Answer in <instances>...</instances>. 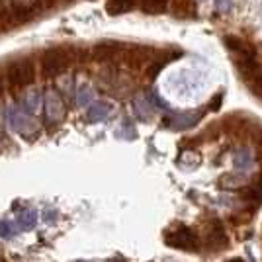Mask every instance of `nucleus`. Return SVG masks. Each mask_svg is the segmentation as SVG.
<instances>
[{"label":"nucleus","mask_w":262,"mask_h":262,"mask_svg":"<svg viewBox=\"0 0 262 262\" xmlns=\"http://www.w3.org/2000/svg\"><path fill=\"white\" fill-rule=\"evenodd\" d=\"M114 262H121V260H114Z\"/></svg>","instance_id":"5701e85b"},{"label":"nucleus","mask_w":262,"mask_h":262,"mask_svg":"<svg viewBox=\"0 0 262 262\" xmlns=\"http://www.w3.org/2000/svg\"><path fill=\"white\" fill-rule=\"evenodd\" d=\"M229 262H245V260H241V258H233V260H229Z\"/></svg>","instance_id":"412c9836"},{"label":"nucleus","mask_w":262,"mask_h":262,"mask_svg":"<svg viewBox=\"0 0 262 262\" xmlns=\"http://www.w3.org/2000/svg\"><path fill=\"white\" fill-rule=\"evenodd\" d=\"M208 245L211 251H221L229 245V239H227V233H225V225L215 219L208 229Z\"/></svg>","instance_id":"39448f33"},{"label":"nucleus","mask_w":262,"mask_h":262,"mask_svg":"<svg viewBox=\"0 0 262 262\" xmlns=\"http://www.w3.org/2000/svg\"><path fill=\"white\" fill-rule=\"evenodd\" d=\"M0 12H2V0H0Z\"/></svg>","instance_id":"4be33fe9"},{"label":"nucleus","mask_w":262,"mask_h":262,"mask_svg":"<svg viewBox=\"0 0 262 262\" xmlns=\"http://www.w3.org/2000/svg\"><path fill=\"white\" fill-rule=\"evenodd\" d=\"M164 241L168 247L182 249V251H196L198 249V235L186 225H178L172 231H166Z\"/></svg>","instance_id":"7ed1b4c3"},{"label":"nucleus","mask_w":262,"mask_h":262,"mask_svg":"<svg viewBox=\"0 0 262 262\" xmlns=\"http://www.w3.org/2000/svg\"><path fill=\"white\" fill-rule=\"evenodd\" d=\"M204 112L198 110V112H184V114H178L172 118V121H168L174 129H188V127H194L198 121L202 120Z\"/></svg>","instance_id":"0eeeda50"},{"label":"nucleus","mask_w":262,"mask_h":262,"mask_svg":"<svg viewBox=\"0 0 262 262\" xmlns=\"http://www.w3.org/2000/svg\"><path fill=\"white\" fill-rule=\"evenodd\" d=\"M45 114L49 121H61L65 118V104L55 90L45 92Z\"/></svg>","instance_id":"20e7f679"},{"label":"nucleus","mask_w":262,"mask_h":262,"mask_svg":"<svg viewBox=\"0 0 262 262\" xmlns=\"http://www.w3.org/2000/svg\"><path fill=\"white\" fill-rule=\"evenodd\" d=\"M233 163L237 166V170H251L252 163H254V159H252V153L251 149H247V147H243L239 149L237 153H235V159H233Z\"/></svg>","instance_id":"1a4fd4ad"},{"label":"nucleus","mask_w":262,"mask_h":262,"mask_svg":"<svg viewBox=\"0 0 262 262\" xmlns=\"http://www.w3.org/2000/svg\"><path fill=\"white\" fill-rule=\"evenodd\" d=\"M133 6H135V0H108L106 10H108V14L116 16V14H123V12L131 10Z\"/></svg>","instance_id":"9b49d317"},{"label":"nucleus","mask_w":262,"mask_h":262,"mask_svg":"<svg viewBox=\"0 0 262 262\" xmlns=\"http://www.w3.org/2000/svg\"><path fill=\"white\" fill-rule=\"evenodd\" d=\"M223 43L229 47L233 53L239 55V61H256V55H254V47L249 45L247 41H243L239 37H233V35H227L223 37Z\"/></svg>","instance_id":"423d86ee"},{"label":"nucleus","mask_w":262,"mask_h":262,"mask_svg":"<svg viewBox=\"0 0 262 262\" xmlns=\"http://www.w3.org/2000/svg\"><path fill=\"white\" fill-rule=\"evenodd\" d=\"M133 106H135V112H137V116H139L141 120H149V118H151V114H153V102L147 98L145 94L135 96Z\"/></svg>","instance_id":"6e6552de"},{"label":"nucleus","mask_w":262,"mask_h":262,"mask_svg":"<svg viewBox=\"0 0 262 262\" xmlns=\"http://www.w3.org/2000/svg\"><path fill=\"white\" fill-rule=\"evenodd\" d=\"M231 6H233V0H215V10L219 14H227L231 10Z\"/></svg>","instance_id":"f3484780"},{"label":"nucleus","mask_w":262,"mask_h":262,"mask_svg":"<svg viewBox=\"0 0 262 262\" xmlns=\"http://www.w3.org/2000/svg\"><path fill=\"white\" fill-rule=\"evenodd\" d=\"M202 2H204V0H202Z\"/></svg>","instance_id":"b1692460"},{"label":"nucleus","mask_w":262,"mask_h":262,"mask_svg":"<svg viewBox=\"0 0 262 262\" xmlns=\"http://www.w3.org/2000/svg\"><path fill=\"white\" fill-rule=\"evenodd\" d=\"M90 98H92V88L90 86H82L78 90V104L80 106H86L88 102H90Z\"/></svg>","instance_id":"dca6fc26"},{"label":"nucleus","mask_w":262,"mask_h":262,"mask_svg":"<svg viewBox=\"0 0 262 262\" xmlns=\"http://www.w3.org/2000/svg\"><path fill=\"white\" fill-rule=\"evenodd\" d=\"M28 106H30L32 112L37 110V106H39V96H37V92H32V94L28 96Z\"/></svg>","instance_id":"6ab92c4d"},{"label":"nucleus","mask_w":262,"mask_h":262,"mask_svg":"<svg viewBox=\"0 0 262 262\" xmlns=\"http://www.w3.org/2000/svg\"><path fill=\"white\" fill-rule=\"evenodd\" d=\"M221 102H223V92H219V94L213 96L211 104H209V110H211V112H217V110L221 108Z\"/></svg>","instance_id":"a211bd4d"},{"label":"nucleus","mask_w":262,"mask_h":262,"mask_svg":"<svg viewBox=\"0 0 262 262\" xmlns=\"http://www.w3.org/2000/svg\"><path fill=\"white\" fill-rule=\"evenodd\" d=\"M245 184H247V178L241 174H225L219 180V186L225 188V190H237V188H243Z\"/></svg>","instance_id":"f8f14e48"},{"label":"nucleus","mask_w":262,"mask_h":262,"mask_svg":"<svg viewBox=\"0 0 262 262\" xmlns=\"http://www.w3.org/2000/svg\"><path fill=\"white\" fill-rule=\"evenodd\" d=\"M33 77H35V67L30 57L18 59L8 67V80H10L12 88H24L32 84Z\"/></svg>","instance_id":"f03ea898"},{"label":"nucleus","mask_w":262,"mask_h":262,"mask_svg":"<svg viewBox=\"0 0 262 262\" xmlns=\"http://www.w3.org/2000/svg\"><path fill=\"white\" fill-rule=\"evenodd\" d=\"M37 2H39V0H12L14 10L20 12V14H28V12H32L33 8L37 6Z\"/></svg>","instance_id":"2eb2a0df"},{"label":"nucleus","mask_w":262,"mask_h":262,"mask_svg":"<svg viewBox=\"0 0 262 262\" xmlns=\"http://www.w3.org/2000/svg\"><path fill=\"white\" fill-rule=\"evenodd\" d=\"M110 110H112V106H110L108 102H94V104L90 106V110H88V121L104 120L110 114Z\"/></svg>","instance_id":"9d476101"},{"label":"nucleus","mask_w":262,"mask_h":262,"mask_svg":"<svg viewBox=\"0 0 262 262\" xmlns=\"http://www.w3.org/2000/svg\"><path fill=\"white\" fill-rule=\"evenodd\" d=\"M71 61H73V51L69 47H53L41 55V71L47 78L57 77L69 67Z\"/></svg>","instance_id":"f257e3e1"},{"label":"nucleus","mask_w":262,"mask_h":262,"mask_svg":"<svg viewBox=\"0 0 262 262\" xmlns=\"http://www.w3.org/2000/svg\"><path fill=\"white\" fill-rule=\"evenodd\" d=\"M166 0H143V12L147 14H159L164 10Z\"/></svg>","instance_id":"4468645a"},{"label":"nucleus","mask_w":262,"mask_h":262,"mask_svg":"<svg viewBox=\"0 0 262 262\" xmlns=\"http://www.w3.org/2000/svg\"><path fill=\"white\" fill-rule=\"evenodd\" d=\"M116 53H118L116 43H100L94 47V59H98V61H110Z\"/></svg>","instance_id":"ddd939ff"},{"label":"nucleus","mask_w":262,"mask_h":262,"mask_svg":"<svg viewBox=\"0 0 262 262\" xmlns=\"http://www.w3.org/2000/svg\"><path fill=\"white\" fill-rule=\"evenodd\" d=\"M2 90H4V80H2V77H0V94H2Z\"/></svg>","instance_id":"aec40b11"}]
</instances>
